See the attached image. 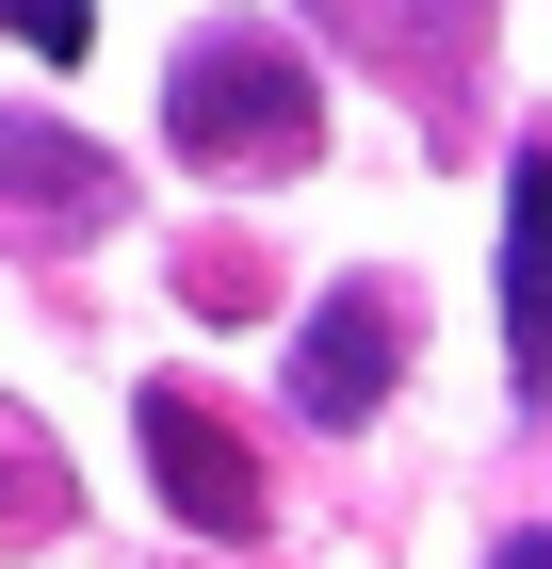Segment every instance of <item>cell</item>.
Returning <instances> with one entry per match:
<instances>
[{"mask_svg": "<svg viewBox=\"0 0 552 569\" xmlns=\"http://www.w3.org/2000/svg\"><path fill=\"white\" fill-rule=\"evenodd\" d=\"M163 147L195 179H293L325 147V66L293 33H260V17H212V33H179L163 66Z\"/></svg>", "mask_w": 552, "mask_h": 569, "instance_id": "6da1fadb", "label": "cell"}, {"mask_svg": "<svg viewBox=\"0 0 552 569\" xmlns=\"http://www.w3.org/2000/svg\"><path fill=\"white\" fill-rule=\"evenodd\" d=\"M130 439H147V472H163V505L195 537H260V505H277V488H260V439L228 423L195 375H147V391H130Z\"/></svg>", "mask_w": 552, "mask_h": 569, "instance_id": "7a4b0ae2", "label": "cell"}, {"mask_svg": "<svg viewBox=\"0 0 552 569\" xmlns=\"http://www.w3.org/2000/svg\"><path fill=\"white\" fill-rule=\"evenodd\" d=\"M390 375H407V277H341V293L293 326V407L341 439V423L390 407Z\"/></svg>", "mask_w": 552, "mask_h": 569, "instance_id": "3957f363", "label": "cell"}, {"mask_svg": "<svg viewBox=\"0 0 552 569\" xmlns=\"http://www.w3.org/2000/svg\"><path fill=\"white\" fill-rule=\"evenodd\" d=\"M504 375L520 407H552V131H520L504 163Z\"/></svg>", "mask_w": 552, "mask_h": 569, "instance_id": "277c9868", "label": "cell"}, {"mask_svg": "<svg viewBox=\"0 0 552 569\" xmlns=\"http://www.w3.org/2000/svg\"><path fill=\"white\" fill-rule=\"evenodd\" d=\"M0 196H17L33 228H82V212H114L130 179H114V147L66 131V114H0Z\"/></svg>", "mask_w": 552, "mask_h": 569, "instance_id": "5b68a950", "label": "cell"}, {"mask_svg": "<svg viewBox=\"0 0 552 569\" xmlns=\"http://www.w3.org/2000/svg\"><path fill=\"white\" fill-rule=\"evenodd\" d=\"M341 17H358V49H374L423 114H455V66L488 49V0H341Z\"/></svg>", "mask_w": 552, "mask_h": 569, "instance_id": "8992f818", "label": "cell"}, {"mask_svg": "<svg viewBox=\"0 0 552 569\" xmlns=\"http://www.w3.org/2000/svg\"><path fill=\"white\" fill-rule=\"evenodd\" d=\"M0 33H17V49H49V66H66V49H82L98 17H82V0H0Z\"/></svg>", "mask_w": 552, "mask_h": 569, "instance_id": "52a82bcc", "label": "cell"}, {"mask_svg": "<svg viewBox=\"0 0 552 569\" xmlns=\"http://www.w3.org/2000/svg\"><path fill=\"white\" fill-rule=\"evenodd\" d=\"M488 569H552V521H520V537H488Z\"/></svg>", "mask_w": 552, "mask_h": 569, "instance_id": "ba28073f", "label": "cell"}, {"mask_svg": "<svg viewBox=\"0 0 552 569\" xmlns=\"http://www.w3.org/2000/svg\"><path fill=\"white\" fill-rule=\"evenodd\" d=\"M0 521H17V488H0Z\"/></svg>", "mask_w": 552, "mask_h": 569, "instance_id": "9c48e42d", "label": "cell"}]
</instances>
